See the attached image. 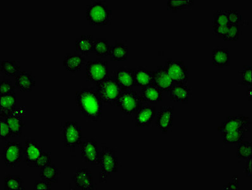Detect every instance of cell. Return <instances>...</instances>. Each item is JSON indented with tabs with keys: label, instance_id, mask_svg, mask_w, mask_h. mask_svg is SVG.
Listing matches in <instances>:
<instances>
[{
	"label": "cell",
	"instance_id": "obj_8",
	"mask_svg": "<svg viewBox=\"0 0 252 190\" xmlns=\"http://www.w3.org/2000/svg\"><path fill=\"white\" fill-rule=\"evenodd\" d=\"M165 67L175 85H187L189 83V68L184 62L168 59Z\"/></svg>",
	"mask_w": 252,
	"mask_h": 190
},
{
	"label": "cell",
	"instance_id": "obj_5",
	"mask_svg": "<svg viewBox=\"0 0 252 190\" xmlns=\"http://www.w3.org/2000/svg\"><path fill=\"white\" fill-rule=\"evenodd\" d=\"M1 158L6 167H18L24 160V147L18 141H8L2 150Z\"/></svg>",
	"mask_w": 252,
	"mask_h": 190
},
{
	"label": "cell",
	"instance_id": "obj_37",
	"mask_svg": "<svg viewBox=\"0 0 252 190\" xmlns=\"http://www.w3.org/2000/svg\"><path fill=\"white\" fill-rule=\"evenodd\" d=\"M212 26L228 25V20L225 10H220L214 13L212 17Z\"/></svg>",
	"mask_w": 252,
	"mask_h": 190
},
{
	"label": "cell",
	"instance_id": "obj_39",
	"mask_svg": "<svg viewBox=\"0 0 252 190\" xmlns=\"http://www.w3.org/2000/svg\"><path fill=\"white\" fill-rule=\"evenodd\" d=\"M0 131H1L0 138L1 141L9 140L11 137H13L10 127L6 123L5 118L3 117H0Z\"/></svg>",
	"mask_w": 252,
	"mask_h": 190
},
{
	"label": "cell",
	"instance_id": "obj_22",
	"mask_svg": "<svg viewBox=\"0 0 252 190\" xmlns=\"http://www.w3.org/2000/svg\"><path fill=\"white\" fill-rule=\"evenodd\" d=\"M17 98L15 94L0 96V117L10 116L16 109Z\"/></svg>",
	"mask_w": 252,
	"mask_h": 190
},
{
	"label": "cell",
	"instance_id": "obj_2",
	"mask_svg": "<svg viewBox=\"0 0 252 190\" xmlns=\"http://www.w3.org/2000/svg\"><path fill=\"white\" fill-rule=\"evenodd\" d=\"M86 17L90 25H108L112 21V10L107 2L96 0L86 6Z\"/></svg>",
	"mask_w": 252,
	"mask_h": 190
},
{
	"label": "cell",
	"instance_id": "obj_41",
	"mask_svg": "<svg viewBox=\"0 0 252 190\" xmlns=\"http://www.w3.org/2000/svg\"><path fill=\"white\" fill-rule=\"evenodd\" d=\"M51 162H52L51 152H43L38 159H37L36 162V167H35L40 168L41 169V168L50 165V163H52Z\"/></svg>",
	"mask_w": 252,
	"mask_h": 190
},
{
	"label": "cell",
	"instance_id": "obj_20",
	"mask_svg": "<svg viewBox=\"0 0 252 190\" xmlns=\"http://www.w3.org/2000/svg\"><path fill=\"white\" fill-rule=\"evenodd\" d=\"M212 61L213 65L218 68L227 67L230 65L228 48L216 46L212 51Z\"/></svg>",
	"mask_w": 252,
	"mask_h": 190
},
{
	"label": "cell",
	"instance_id": "obj_10",
	"mask_svg": "<svg viewBox=\"0 0 252 190\" xmlns=\"http://www.w3.org/2000/svg\"><path fill=\"white\" fill-rule=\"evenodd\" d=\"M251 127V119L249 116L243 114L235 116L227 117L225 120L221 123L218 127V131L220 133L223 132L245 130L249 132Z\"/></svg>",
	"mask_w": 252,
	"mask_h": 190
},
{
	"label": "cell",
	"instance_id": "obj_29",
	"mask_svg": "<svg viewBox=\"0 0 252 190\" xmlns=\"http://www.w3.org/2000/svg\"><path fill=\"white\" fill-rule=\"evenodd\" d=\"M0 70L6 76L16 77L21 72V63L16 61H1Z\"/></svg>",
	"mask_w": 252,
	"mask_h": 190
},
{
	"label": "cell",
	"instance_id": "obj_32",
	"mask_svg": "<svg viewBox=\"0 0 252 190\" xmlns=\"http://www.w3.org/2000/svg\"><path fill=\"white\" fill-rule=\"evenodd\" d=\"M4 189L5 190H24L23 180L21 176L8 174L4 179Z\"/></svg>",
	"mask_w": 252,
	"mask_h": 190
},
{
	"label": "cell",
	"instance_id": "obj_18",
	"mask_svg": "<svg viewBox=\"0 0 252 190\" xmlns=\"http://www.w3.org/2000/svg\"><path fill=\"white\" fill-rule=\"evenodd\" d=\"M168 92L172 101L186 104L189 103L190 96L193 95V88L187 85H175Z\"/></svg>",
	"mask_w": 252,
	"mask_h": 190
},
{
	"label": "cell",
	"instance_id": "obj_3",
	"mask_svg": "<svg viewBox=\"0 0 252 190\" xmlns=\"http://www.w3.org/2000/svg\"><path fill=\"white\" fill-rule=\"evenodd\" d=\"M99 166L101 168L99 182L105 183L108 178L118 171L119 160L116 150L104 146L99 152Z\"/></svg>",
	"mask_w": 252,
	"mask_h": 190
},
{
	"label": "cell",
	"instance_id": "obj_25",
	"mask_svg": "<svg viewBox=\"0 0 252 190\" xmlns=\"http://www.w3.org/2000/svg\"><path fill=\"white\" fill-rule=\"evenodd\" d=\"M140 96L144 102L157 103L162 101V92L156 86H148L142 88Z\"/></svg>",
	"mask_w": 252,
	"mask_h": 190
},
{
	"label": "cell",
	"instance_id": "obj_24",
	"mask_svg": "<svg viewBox=\"0 0 252 190\" xmlns=\"http://www.w3.org/2000/svg\"><path fill=\"white\" fill-rule=\"evenodd\" d=\"M154 85L153 71H150L143 67H139L134 70V86L139 87Z\"/></svg>",
	"mask_w": 252,
	"mask_h": 190
},
{
	"label": "cell",
	"instance_id": "obj_19",
	"mask_svg": "<svg viewBox=\"0 0 252 190\" xmlns=\"http://www.w3.org/2000/svg\"><path fill=\"white\" fill-rule=\"evenodd\" d=\"M15 80V86L22 92H32L36 86V80L30 71L20 72Z\"/></svg>",
	"mask_w": 252,
	"mask_h": 190
},
{
	"label": "cell",
	"instance_id": "obj_38",
	"mask_svg": "<svg viewBox=\"0 0 252 190\" xmlns=\"http://www.w3.org/2000/svg\"><path fill=\"white\" fill-rule=\"evenodd\" d=\"M12 94H15V86L10 79H2L0 81V96Z\"/></svg>",
	"mask_w": 252,
	"mask_h": 190
},
{
	"label": "cell",
	"instance_id": "obj_12",
	"mask_svg": "<svg viewBox=\"0 0 252 190\" xmlns=\"http://www.w3.org/2000/svg\"><path fill=\"white\" fill-rule=\"evenodd\" d=\"M112 76L120 86L122 92L131 90L134 86V70L131 68H119L114 72Z\"/></svg>",
	"mask_w": 252,
	"mask_h": 190
},
{
	"label": "cell",
	"instance_id": "obj_43",
	"mask_svg": "<svg viewBox=\"0 0 252 190\" xmlns=\"http://www.w3.org/2000/svg\"><path fill=\"white\" fill-rule=\"evenodd\" d=\"M52 189V183L42 180L35 181L34 190H50Z\"/></svg>",
	"mask_w": 252,
	"mask_h": 190
},
{
	"label": "cell",
	"instance_id": "obj_42",
	"mask_svg": "<svg viewBox=\"0 0 252 190\" xmlns=\"http://www.w3.org/2000/svg\"><path fill=\"white\" fill-rule=\"evenodd\" d=\"M229 28V24L227 26H212V32L214 35L219 37V38H223Z\"/></svg>",
	"mask_w": 252,
	"mask_h": 190
},
{
	"label": "cell",
	"instance_id": "obj_36",
	"mask_svg": "<svg viewBox=\"0 0 252 190\" xmlns=\"http://www.w3.org/2000/svg\"><path fill=\"white\" fill-rule=\"evenodd\" d=\"M240 25H229L228 31L222 39L224 41H238L241 36Z\"/></svg>",
	"mask_w": 252,
	"mask_h": 190
},
{
	"label": "cell",
	"instance_id": "obj_16",
	"mask_svg": "<svg viewBox=\"0 0 252 190\" xmlns=\"http://www.w3.org/2000/svg\"><path fill=\"white\" fill-rule=\"evenodd\" d=\"M153 74L154 85L162 92H168L172 86L175 85L165 66H158L157 70L153 71Z\"/></svg>",
	"mask_w": 252,
	"mask_h": 190
},
{
	"label": "cell",
	"instance_id": "obj_7",
	"mask_svg": "<svg viewBox=\"0 0 252 190\" xmlns=\"http://www.w3.org/2000/svg\"><path fill=\"white\" fill-rule=\"evenodd\" d=\"M61 137L64 147L75 149L82 143L83 133L80 126L75 121H67L62 126Z\"/></svg>",
	"mask_w": 252,
	"mask_h": 190
},
{
	"label": "cell",
	"instance_id": "obj_17",
	"mask_svg": "<svg viewBox=\"0 0 252 190\" xmlns=\"http://www.w3.org/2000/svg\"><path fill=\"white\" fill-rule=\"evenodd\" d=\"M136 115V127H149L156 117V107L150 105L142 106Z\"/></svg>",
	"mask_w": 252,
	"mask_h": 190
},
{
	"label": "cell",
	"instance_id": "obj_11",
	"mask_svg": "<svg viewBox=\"0 0 252 190\" xmlns=\"http://www.w3.org/2000/svg\"><path fill=\"white\" fill-rule=\"evenodd\" d=\"M81 156L85 162L99 165V152L98 145L94 139L88 138L82 141L81 144Z\"/></svg>",
	"mask_w": 252,
	"mask_h": 190
},
{
	"label": "cell",
	"instance_id": "obj_31",
	"mask_svg": "<svg viewBox=\"0 0 252 190\" xmlns=\"http://www.w3.org/2000/svg\"><path fill=\"white\" fill-rule=\"evenodd\" d=\"M194 4L195 1L194 0H169L167 3V8L168 10L172 11V12H178L189 9L193 6Z\"/></svg>",
	"mask_w": 252,
	"mask_h": 190
},
{
	"label": "cell",
	"instance_id": "obj_13",
	"mask_svg": "<svg viewBox=\"0 0 252 190\" xmlns=\"http://www.w3.org/2000/svg\"><path fill=\"white\" fill-rule=\"evenodd\" d=\"M43 152L40 144L33 139H28L24 146V162L28 167H36V162Z\"/></svg>",
	"mask_w": 252,
	"mask_h": 190
},
{
	"label": "cell",
	"instance_id": "obj_14",
	"mask_svg": "<svg viewBox=\"0 0 252 190\" xmlns=\"http://www.w3.org/2000/svg\"><path fill=\"white\" fill-rule=\"evenodd\" d=\"M75 187L81 190H94L95 185L92 172L87 168L82 167L77 169L72 177Z\"/></svg>",
	"mask_w": 252,
	"mask_h": 190
},
{
	"label": "cell",
	"instance_id": "obj_9",
	"mask_svg": "<svg viewBox=\"0 0 252 190\" xmlns=\"http://www.w3.org/2000/svg\"><path fill=\"white\" fill-rule=\"evenodd\" d=\"M108 63L98 59L88 62L86 63V76L88 81L98 83L107 77Z\"/></svg>",
	"mask_w": 252,
	"mask_h": 190
},
{
	"label": "cell",
	"instance_id": "obj_27",
	"mask_svg": "<svg viewBox=\"0 0 252 190\" xmlns=\"http://www.w3.org/2000/svg\"><path fill=\"white\" fill-rule=\"evenodd\" d=\"M5 118L12 132L13 137H21L23 134V127L26 125L23 118L12 114Z\"/></svg>",
	"mask_w": 252,
	"mask_h": 190
},
{
	"label": "cell",
	"instance_id": "obj_34",
	"mask_svg": "<svg viewBox=\"0 0 252 190\" xmlns=\"http://www.w3.org/2000/svg\"><path fill=\"white\" fill-rule=\"evenodd\" d=\"M236 158L239 160H247L251 158L252 151V143L251 141H241L238 144Z\"/></svg>",
	"mask_w": 252,
	"mask_h": 190
},
{
	"label": "cell",
	"instance_id": "obj_1",
	"mask_svg": "<svg viewBox=\"0 0 252 190\" xmlns=\"http://www.w3.org/2000/svg\"><path fill=\"white\" fill-rule=\"evenodd\" d=\"M77 107L88 120L98 121L103 114V103L96 88L85 87L76 93L75 97Z\"/></svg>",
	"mask_w": 252,
	"mask_h": 190
},
{
	"label": "cell",
	"instance_id": "obj_30",
	"mask_svg": "<svg viewBox=\"0 0 252 190\" xmlns=\"http://www.w3.org/2000/svg\"><path fill=\"white\" fill-rule=\"evenodd\" d=\"M60 171L54 164L50 163L47 166L41 168L39 176L42 180L49 181L50 183L58 182Z\"/></svg>",
	"mask_w": 252,
	"mask_h": 190
},
{
	"label": "cell",
	"instance_id": "obj_21",
	"mask_svg": "<svg viewBox=\"0 0 252 190\" xmlns=\"http://www.w3.org/2000/svg\"><path fill=\"white\" fill-rule=\"evenodd\" d=\"M95 39L91 35H83L75 41L76 52L78 54L86 56L94 53Z\"/></svg>",
	"mask_w": 252,
	"mask_h": 190
},
{
	"label": "cell",
	"instance_id": "obj_44",
	"mask_svg": "<svg viewBox=\"0 0 252 190\" xmlns=\"http://www.w3.org/2000/svg\"><path fill=\"white\" fill-rule=\"evenodd\" d=\"M243 171L246 174L247 178L252 177V157L247 159L246 167L243 169Z\"/></svg>",
	"mask_w": 252,
	"mask_h": 190
},
{
	"label": "cell",
	"instance_id": "obj_35",
	"mask_svg": "<svg viewBox=\"0 0 252 190\" xmlns=\"http://www.w3.org/2000/svg\"><path fill=\"white\" fill-rule=\"evenodd\" d=\"M242 77V81L238 83L240 86L252 87V65L244 66L242 71L238 72Z\"/></svg>",
	"mask_w": 252,
	"mask_h": 190
},
{
	"label": "cell",
	"instance_id": "obj_45",
	"mask_svg": "<svg viewBox=\"0 0 252 190\" xmlns=\"http://www.w3.org/2000/svg\"><path fill=\"white\" fill-rule=\"evenodd\" d=\"M227 188H225L224 189L226 190H239V183L233 182L227 183Z\"/></svg>",
	"mask_w": 252,
	"mask_h": 190
},
{
	"label": "cell",
	"instance_id": "obj_4",
	"mask_svg": "<svg viewBox=\"0 0 252 190\" xmlns=\"http://www.w3.org/2000/svg\"><path fill=\"white\" fill-rule=\"evenodd\" d=\"M96 89L102 103L110 106L116 105L122 93L120 86L112 76H107L97 83Z\"/></svg>",
	"mask_w": 252,
	"mask_h": 190
},
{
	"label": "cell",
	"instance_id": "obj_26",
	"mask_svg": "<svg viewBox=\"0 0 252 190\" xmlns=\"http://www.w3.org/2000/svg\"><path fill=\"white\" fill-rule=\"evenodd\" d=\"M129 48L125 43H116L110 46L109 56L112 61H126L127 59Z\"/></svg>",
	"mask_w": 252,
	"mask_h": 190
},
{
	"label": "cell",
	"instance_id": "obj_46",
	"mask_svg": "<svg viewBox=\"0 0 252 190\" xmlns=\"http://www.w3.org/2000/svg\"><path fill=\"white\" fill-rule=\"evenodd\" d=\"M247 96L250 101H252V87L248 88L247 92Z\"/></svg>",
	"mask_w": 252,
	"mask_h": 190
},
{
	"label": "cell",
	"instance_id": "obj_40",
	"mask_svg": "<svg viewBox=\"0 0 252 190\" xmlns=\"http://www.w3.org/2000/svg\"><path fill=\"white\" fill-rule=\"evenodd\" d=\"M225 12H226L229 25H240V23L242 21V16L240 10H225Z\"/></svg>",
	"mask_w": 252,
	"mask_h": 190
},
{
	"label": "cell",
	"instance_id": "obj_28",
	"mask_svg": "<svg viewBox=\"0 0 252 190\" xmlns=\"http://www.w3.org/2000/svg\"><path fill=\"white\" fill-rule=\"evenodd\" d=\"M247 132H248L245 130L223 132V133H221L222 142L225 145L238 144L239 143L244 140Z\"/></svg>",
	"mask_w": 252,
	"mask_h": 190
},
{
	"label": "cell",
	"instance_id": "obj_33",
	"mask_svg": "<svg viewBox=\"0 0 252 190\" xmlns=\"http://www.w3.org/2000/svg\"><path fill=\"white\" fill-rule=\"evenodd\" d=\"M110 46L106 38L95 39L94 53L97 56L105 57L109 55Z\"/></svg>",
	"mask_w": 252,
	"mask_h": 190
},
{
	"label": "cell",
	"instance_id": "obj_15",
	"mask_svg": "<svg viewBox=\"0 0 252 190\" xmlns=\"http://www.w3.org/2000/svg\"><path fill=\"white\" fill-rule=\"evenodd\" d=\"M174 107H162L157 114V127L163 134H167L172 127L174 121Z\"/></svg>",
	"mask_w": 252,
	"mask_h": 190
},
{
	"label": "cell",
	"instance_id": "obj_6",
	"mask_svg": "<svg viewBox=\"0 0 252 190\" xmlns=\"http://www.w3.org/2000/svg\"><path fill=\"white\" fill-rule=\"evenodd\" d=\"M140 95L133 90H127L121 93L117 101L116 105L122 113L127 116H133L142 107Z\"/></svg>",
	"mask_w": 252,
	"mask_h": 190
},
{
	"label": "cell",
	"instance_id": "obj_23",
	"mask_svg": "<svg viewBox=\"0 0 252 190\" xmlns=\"http://www.w3.org/2000/svg\"><path fill=\"white\" fill-rule=\"evenodd\" d=\"M85 64V57L78 54H66L63 62V65L65 70L73 73L81 70Z\"/></svg>",
	"mask_w": 252,
	"mask_h": 190
}]
</instances>
